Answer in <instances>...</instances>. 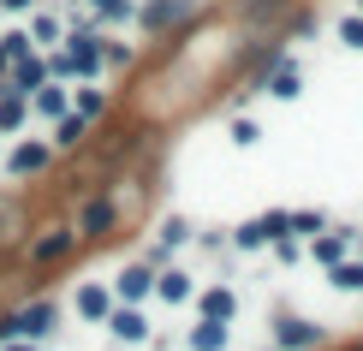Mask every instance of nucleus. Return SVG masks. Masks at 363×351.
Returning <instances> with one entry per match:
<instances>
[{
	"label": "nucleus",
	"instance_id": "obj_18",
	"mask_svg": "<svg viewBox=\"0 0 363 351\" xmlns=\"http://www.w3.org/2000/svg\"><path fill=\"white\" fill-rule=\"evenodd\" d=\"M78 310H84V316H108V292H101V286H84V292H78Z\"/></svg>",
	"mask_w": 363,
	"mask_h": 351
},
{
	"label": "nucleus",
	"instance_id": "obj_24",
	"mask_svg": "<svg viewBox=\"0 0 363 351\" xmlns=\"http://www.w3.org/2000/svg\"><path fill=\"white\" fill-rule=\"evenodd\" d=\"M12 221H18V208L6 203V208H0V238H6V226H12Z\"/></svg>",
	"mask_w": 363,
	"mask_h": 351
},
{
	"label": "nucleus",
	"instance_id": "obj_26",
	"mask_svg": "<svg viewBox=\"0 0 363 351\" xmlns=\"http://www.w3.org/2000/svg\"><path fill=\"white\" fill-rule=\"evenodd\" d=\"M0 66H6V48H0Z\"/></svg>",
	"mask_w": 363,
	"mask_h": 351
},
{
	"label": "nucleus",
	"instance_id": "obj_3",
	"mask_svg": "<svg viewBox=\"0 0 363 351\" xmlns=\"http://www.w3.org/2000/svg\"><path fill=\"white\" fill-rule=\"evenodd\" d=\"M113 221H119V208L96 196V203H84V215H78V226H72V233H78V238H108Z\"/></svg>",
	"mask_w": 363,
	"mask_h": 351
},
{
	"label": "nucleus",
	"instance_id": "obj_1",
	"mask_svg": "<svg viewBox=\"0 0 363 351\" xmlns=\"http://www.w3.org/2000/svg\"><path fill=\"white\" fill-rule=\"evenodd\" d=\"M72 250H78V233H72V226H48L42 238H30V262L36 268H60Z\"/></svg>",
	"mask_w": 363,
	"mask_h": 351
},
{
	"label": "nucleus",
	"instance_id": "obj_10",
	"mask_svg": "<svg viewBox=\"0 0 363 351\" xmlns=\"http://www.w3.org/2000/svg\"><path fill=\"white\" fill-rule=\"evenodd\" d=\"M66 66H72V72H96V66H101V48H96V42H72Z\"/></svg>",
	"mask_w": 363,
	"mask_h": 351
},
{
	"label": "nucleus",
	"instance_id": "obj_6",
	"mask_svg": "<svg viewBox=\"0 0 363 351\" xmlns=\"http://www.w3.org/2000/svg\"><path fill=\"white\" fill-rule=\"evenodd\" d=\"M238 298L226 292V286H215V292H203V322H233Z\"/></svg>",
	"mask_w": 363,
	"mask_h": 351
},
{
	"label": "nucleus",
	"instance_id": "obj_12",
	"mask_svg": "<svg viewBox=\"0 0 363 351\" xmlns=\"http://www.w3.org/2000/svg\"><path fill=\"white\" fill-rule=\"evenodd\" d=\"M149 286H155V274H149V268H125V274H119V292H125V298H143Z\"/></svg>",
	"mask_w": 363,
	"mask_h": 351
},
{
	"label": "nucleus",
	"instance_id": "obj_23",
	"mask_svg": "<svg viewBox=\"0 0 363 351\" xmlns=\"http://www.w3.org/2000/svg\"><path fill=\"white\" fill-rule=\"evenodd\" d=\"M233 143H245V149L256 143V126H250V119H238V126H233Z\"/></svg>",
	"mask_w": 363,
	"mask_h": 351
},
{
	"label": "nucleus",
	"instance_id": "obj_14",
	"mask_svg": "<svg viewBox=\"0 0 363 351\" xmlns=\"http://www.w3.org/2000/svg\"><path fill=\"white\" fill-rule=\"evenodd\" d=\"M155 292L167 298V303H185V298H191V280H185V274H161V280H155Z\"/></svg>",
	"mask_w": 363,
	"mask_h": 351
},
{
	"label": "nucleus",
	"instance_id": "obj_11",
	"mask_svg": "<svg viewBox=\"0 0 363 351\" xmlns=\"http://www.w3.org/2000/svg\"><path fill=\"white\" fill-rule=\"evenodd\" d=\"M191 345H196V351H220V345H226V322H203V328L191 333Z\"/></svg>",
	"mask_w": 363,
	"mask_h": 351
},
{
	"label": "nucleus",
	"instance_id": "obj_19",
	"mask_svg": "<svg viewBox=\"0 0 363 351\" xmlns=\"http://www.w3.org/2000/svg\"><path fill=\"white\" fill-rule=\"evenodd\" d=\"M36 108H42V113H66V89H60V84H42Z\"/></svg>",
	"mask_w": 363,
	"mask_h": 351
},
{
	"label": "nucleus",
	"instance_id": "obj_9",
	"mask_svg": "<svg viewBox=\"0 0 363 351\" xmlns=\"http://www.w3.org/2000/svg\"><path fill=\"white\" fill-rule=\"evenodd\" d=\"M298 345H315V328L310 322H280V351H298Z\"/></svg>",
	"mask_w": 363,
	"mask_h": 351
},
{
	"label": "nucleus",
	"instance_id": "obj_5",
	"mask_svg": "<svg viewBox=\"0 0 363 351\" xmlns=\"http://www.w3.org/2000/svg\"><path fill=\"white\" fill-rule=\"evenodd\" d=\"M48 328H54V310H48V303H36V310L12 316V333H30V340H42Z\"/></svg>",
	"mask_w": 363,
	"mask_h": 351
},
{
	"label": "nucleus",
	"instance_id": "obj_15",
	"mask_svg": "<svg viewBox=\"0 0 363 351\" xmlns=\"http://www.w3.org/2000/svg\"><path fill=\"white\" fill-rule=\"evenodd\" d=\"M334 286L340 292H363V262H334Z\"/></svg>",
	"mask_w": 363,
	"mask_h": 351
},
{
	"label": "nucleus",
	"instance_id": "obj_8",
	"mask_svg": "<svg viewBox=\"0 0 363 351\" xmlns=\"http://www.w3.org/2000/svg\"><path fill=\"white\" fill-rule=\"evenodd\" d=\"M108 322H113V333H119V340H143V333H149V322H143L138 310H113Z\"/></svg>",
	"mask_w": 363,
	"mask_h": 351
},
{
	"label": "nucleus",
	"instance_id": "obj_4",
	"mask_svg": "<svg viewBox=\"0 0 363 351\" xmlns=\"http://www.w3.org/2000/svg\"><path fill=\"white\" fill-rule=\"evenodd\" d=\"M262 84H268V96H274V101H292V96H298V66H292V60L280 54L274 66L262 72Z\"/></svg>",
	"mask_w": 363,
	"mask_h": 351
},
{
	"label": "nucleus",
	"instance_id": "obj_21",
	"mask_svg": "<svg viewBox=\"0 0 363 351\" xmlns=\"http://www.w3.org/2000/svg\"><path fill=\"white\" fill-rule=\"evenodd\" d=\"M340 36H345V48H363V18H345Z\"/></svg>",
	"mask_w": 363,
	"mask_h": 351
},
{
	"label": "nucleus",
	"instance_id": "obj_17",
	"mask_svg": "<svg viewBox=\"0 0 363 351\" xmlns=\"http://www.w3.org/2000/svg\"><path fill=\"white\" fill-rule=\"evenodd\" d=\"M315 256H322V262H345V233H328V238H315Z\"/></svg>",
	"mask_w": 363,
	"mask_h": 351
},
{
	"label": "nucleus",
	"instance_id": "obj_22",
	"mask_svg": "<svg viewBox=\"0 0 363 351\" xmlns=\"http://www.w3.org/2000/svg\"><path fill=\"white\" fill-rule=\"evenodd\" d=\"M292 233H304V238H315V233H322V215H292Z\"/></svg>",
	"mask_w": 363,
	"mask_h": 351
},
{
	"label": "nucleus",
	"instance_id": "obj_7",
	"mask_svg": "<svg viewBox=\"0 0 363 351\" xmlns=\"http://www.w3.org/2000/svg\"><path fill=\"white\" fill-rule=\"evenodd\" d=\"M185 0H149V6H143V24L149 30H161V24H173V18H185Z\"/></svg>",
	"mask_w": 363,
	"mask_h": 351
},
{
	"label": "nucleus",
	"instance_id": "obj_25",
	"mask_svg": "<svg viewBox=\"0 0 363 351\" xmlns=\"http://www.w3.org/2000/svg\"><path fill=\"white\" fill-rule=\"evenodd\" d=\"M6 6H12V12H24V6H30V0H6Z\"/></svg>",
	"mask_w": 363,
	"mask_h": 351
},
{
	"label": "nucleus",
	"instance_id": "obj_16",
	"mask_svg": "<svg viewBox=\"0 0 363 351\" xmlns=\"http://www.w3.org/2000/svg\"><path fill=\"white\" fill-rule=\"evenodd\" d=\"M84 131H89V119H84V113L60 119V143H66V149H78V143H84Z\"/></svg>",
	"mask_w": 363,
	"mask_h": 351
},
{
	"label": "nucleus",
	"instance_id": "obj_13",
	"mask_svg": "<svg viewBox=\"0 0 363 351\" xmlns=\"http://www.w3.org/2000/svg\"><path fill=\"white\" fill-rule=\"evenodd\" d=\"M36 167H48V149H36V143H24L18 155H12V173H24V179H30V173H36Z\"/></svg>",
	"mask_w": 363,
	"mask_h": 351
},
{
	"label": "nucleus",
	"instance_id": "obj_20",
	"mask_svg": "<svg viewBox=\"0 0 363 351\" xmlns=\"http://www.w3.org/2000/svg\"><path fill=\"white\" fill-rule=\"evenodd\" d=\"M18 119H24V101H18V89H12V96H6V101H0V126H6V131H12V126H18Z\"/></svg>",
	"mask_w": 363,
	"mask_h": 351
},
{
	"label": "nucleus",
	"instance_id": "obj_2",
	"mask_svg": "<svg viewBox=\"0 0 363 351\" xmlns=\"http://www.w3.org/2000/svg\"><path fill=\"white\" fill-rule=\"evenodd\" d=\"M286 233H292V215H286V208H274V215H256L250 226H238V244H245V250H256V244L286 238Z\"/></svg>",
	"mask_w": 363,
	"mask_h": 351
}]
</instances>
